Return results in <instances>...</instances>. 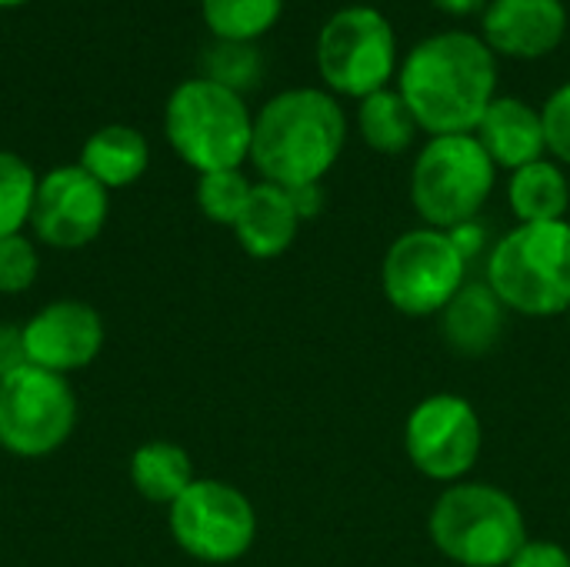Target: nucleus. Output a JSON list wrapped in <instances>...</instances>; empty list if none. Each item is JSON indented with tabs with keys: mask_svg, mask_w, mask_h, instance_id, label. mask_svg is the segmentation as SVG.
<instances>
[{
	"mask_svg": "<svg viewBox=\"0 0 570 567\" xmlns=\"http://www.w3.org/2000/svg\"><path fill=\"white\" fill-rule=\"evenodd\" d=\"M37 177L30 164L10 150H0V237L20 234L30 221Z\"/></svg>",
	"mask_w": 570,
	"mask_h": 567,
	"instance_id": "23",
	"label": "nucleus"
},
{
	"mask_svg": "<svg viewBox=\"0 0 570 567\" xmlns=\"http://www.w3.org/2000/svg\"><path fill=\"white\" fill-rule=\"evenodd\" d=\"M77 428V394L63 374L23 364L0 378V448L17 458H47Z\"/></svg>",
	"mask_w": 570,
	"mask_h": 567,
	"instance_id": "8",
	"label": "nucleus"
},
{
	"mask_svg": "<svg viewBox=\"0 0 570 567\" xmlns=\"http://www.w3.org/2000/svg\"><path fill=\"white\" fill-rule=\"evenodd\" d=\"M508 204L518 217V224H551L564 221L570 207V184L561 164L541 157L508 180Z\"/></svg>",
	"mask_w": 570,
	"mask_h": 567,
	"instance_id": "19",
	"label": "nucleus"
},
{
	"mask_svg": "<svg viewBox=\"0 0 570 567\" xmlns=\"http://www.w3.org/2000/svg\"><path fill=\"white\" fill-rule=\"evenodd\" d=\"M431 545L461 567H508L528 545V521L514 495L488 481L448 485L428 515Z\"/></svg>",
	"mask_w": 570,
	"mask_h": 567,
	"instance_id": "3",
	"label": "nucleus"
},
{
	"mask_svg": "<svg viewBox=\"0 0 570 567\" xmlns=\"http://www.w3.org/2000/svg\"><path fill=\"white\" fill-rule=\"evenodd\" d=\"M107 211V187L97 184L80 164H63L37 180L30 224L43 244L77 251L104 231Z\"/></svg>",
	"mask_w": 570,
	"mask_h": 567,
	"instance_id": "12",
	"label": "nucleus"
},
{
	"mask_svg": "<svg viewBox=\"0 0 570 567\" xmlns=\"http://www.w3.org/2000/svg\"><path fill=\"white\" fill-rule=\"evenodd\" d=\"M27 361V344H23V328L17 324H0V378L20 371Z\"/></svg>",
	"mask_w": 570,
	"mask_h": 567,
	"instance_id": "29",
	"label": "nucleus"
},
{
	"mask_svg": "<svg viewBox=\"0 0 570 567\" xmlns=\"http://www.w3.org/2000/svg\"><path fill=\"white\" fill-rule=\"evenodd\" d=\"M250 190H254V184L240 174V167L237 170H210V174H200V180H197V207L207 221L234 227L240 211L247 207Z\"/></svg>",
	"mask_w": 570,
	"mask_h": 567,
	"instance_id": "24",
	"label": "nucleus"
},
{
	"mask_svg": "<svg viewBox=\"0 0 570 567\" xmlns=\"http://www.w3.org/2000/svg\"><path fill=\"white\" fill-rule=\"evenodd\" d=\"M200 10L217 40L250 43L281 20L284 0H200Z\"/></svg>",
	"mask_w": 570,
	"mask_h": 567,
	"instance_id": "22",
	"label": "nucleus"
},
{
	"mask_svg": "<svg viewBox=\"0 0 570 567\" xmlns=\"http://www.w3.org/2000/svg\"><path fill=\"white\" fill-rule=\"evenodd\" d=\"M23 344L33 368L53 374L80 371L104 348V317L83 301H53L23 324Z\"/></svg>",
	"mask_w": 570,
	"mask_h": 567,
	"instance_id": "13",
	"label": "nucleus"
},
{
	"mask_svg": "<svg viewBox=\"0 0 570 567\" xmlns=\"http://www.w3.org/2000/svg\"><path fill=\"white\" fill-rule=\"evenodd\" d=\"M317 70L331 94L371 97L397 74V37L391 20L367 3L327 17L317 33Z\"/></svg>",
	"mask_w": 570,
	"mask_h": 567,
	"instance_id": "7",
	"label": "nucleus"
},
{
	"mask_svg": "<svg viewBox=\"0 0 570 567\" xmlns=\"http://www.w3.org/2000/svg\"><path fill=\"white\" fill-rule=\"evenodd\" d=\"M40 271L37 247L23 234L0 237V294H23Z\"/></svg>",
	"mask_w": 570,
	"mask_h": 567,
	"instance_id": "26",
	"label": "nucleus"
},
{
	"mask_svg": "<svg viewBox=\"0 0 570 567\" xmlns=\"http://www.w3.org/2000/svg\"><path fill=\"white\" fill-rule=\"evenodd\" d=\"M494 50L468 30H441L411 47L397 67V94L431 137L474 134L498 97Z\"/></svg>",
	"mask_w": 570,
	"mask_h": 567,
	"instance_id": "1",
	"label": "nucleus"
},
{
	"mask_svg": "<svg viewBox=\"0 0 570 567\" xmlns=\"http://www.w3.org/2000/svg\"><path fill=\"white\" fill-rule=\"evenodd\" d=\"M164 130L177 157L194 170H237L250 157L254 117L237 90L194 77L170 94Z\"/></svg>",
	"mask_w": 570,
	"mask_h": 567,
	"instance_id": "5",
	"label": "nucleus"
},
{
	"mask_svg": "<svg viewBox=\"0 0 570 567\" xmlns=\"http://www.w3.org/2000/svg\"><path fill=\"white\" fill-rule=\"evenodd\" d=\"M347 140V117L331 90L294 87L271 97L254 117L250 160L267 184H321Z\"/></svg>",
	"mask_w": 570,
	"mask_h": 567,
	"instance_id": "2",
	"label": "nucleus"
},
{
	"mask_svg": "<svg viewBox=\"0 0 570 567\" xmlns=\"http://www.w3.org/2000/svg\"><path fill=\"white\" fill-rule=\"evenodd\" d=\"M167 525L177 548L204 565H230L244 558L257 538V511L250 498L214 478H197L170 505Z\"/></svg>",
	"mask_w": 570,
	"mask_h": 567,
	"instance_id": "10",
	"label": "nucleus"
},
{
	"mask_svg": "<svg viewBox=\"0 0 570 567\" xmlns=\"http://www.w3.org/2000/svg\"><path fill=\"white\" fill-rule=\"evenodd\" d=\"M150 164V147L140 130L110 124L87 137L80 150V167L107 190L134 184Z\"/></svg>",
	"mask_w": 570,
	"mask_h": 567,
	"instance_id": "18",
	"label": "nucleus"
},
{
	"mask_svg": "<svg viewBox=\"0 0 570 567\" xmlns=\"http://www.w3.org/2000/svg\"><path fill=\"white\" fill-rule=\"evenodd\" d=\"M568 328H570V311H568Z\"/></svg>",
	"mask_w": 570,
	"mask_h": 567,
	"instance_id": "34",
	"label": "nucleus"
},
{
	"mask_svg": "<svg viewBox=\"0 0 570 567\" xmlns=\"http://www.w3.org/2000/svg\"><path fill=\"white\" fill-rule=\"evenodd\" d=\"M17 3H23V0H0V7H17Z\"/></svg>",
	"mask_w": 570,
	"mask_h": 567,
	"instance_id": "33",
	"label": "nucleus"
},
{
	"mask_svg": "<svg viewBox=\"0 0 570 567\" xmlns=\"http://www.w3.org/2000/svg\"><path fill=\"white\" fill-rule=\"evenodd\" d=\"M438 10L451 13V17H471V13H484V7L491 0H431Z\"/></svg>",
	"mask_w": 570,
	"mask_h": 567,
	"instance_id": "32",
	"label": "nucleus"
},
{
	"mask_svg": "<svg viewBox=\"0 0 570 567\" xmlns=\"http://www.w3.org/2000/svg\"><path fill=\"white\" fill-rule=\"evenodd\" d=\"M504 314L508 307L498 301V294L488 284H464L451 304L441 311L444 341L461 358H484L498 348L504 334Z\"/></svg>",
	"mask_w": 570,
	"mask_h": 567,
	"instance_id": "17",
	"label": "nucleus"
},
{
	"mask_svg": "<svg viewBox=\"0 0 570 567\" xmlns=\"http://www.w3.org/2000/svg\"><path fill=\"white\" fill-rule=\"evenodd\" d=\"M301 217L291 204V194L277 184H254L247 207L240 211L234 234L237 244L244 247V254L257 257V261H274L281 254L291 251V244L297 241L301 231Z\"/></svg>",
	"mask_w": 570,
	"mask_h": 567,
	"instance_id": "16",
	"label": "nucleus"
},
{
	"mask_svg": "<svg viewBox=\"0 0 570 567\" xmlns=\"http://www.w3.org/2000/svg\"><path fill=\"white\" fill-rule=\"evenodd\" d=\"M508 567H570V555L558 541H531L514 555Z\"/></svg>",
	"mask_w": 570,
	"mask_h": 567,
	"instance_id": "28",
	"label": "nucleus"
},
{
	"mask_svg": "<svg viewBox=\"0 0 570 567\" xmlns=\"http://www.w3.org/2000/svg\"><path fill=\"white\" fill-rule=\"evenodd\" d=\"M284 190L291 194V204H294L301 221H314L327 204V194L321 184H301V187H284Z\"/></svg>",
	"mask_w": 570,
	"mask_h": 567,
	"instance_id": "30",
	"label": "nucleus"
},
{
	"mask_svg": "<svg viewBox=\"0 0 570 567\" xmlns=\"http://www.w3.org/2000/svg\"><path fill=\"white\" fill-rule=\"evenodd\" d=\"M474 137L488 150L494 167H504L511 174L541 160L548 150L541 110H534L521 97H494L491 107L484 110Z\"/></svg>",
	"mask_w": 570,
	"mask_h": 567,
	"instance_id": "15",
	"label": "nucleus"
},
{
	"mask_svg": "<svg viewBox=\"0 0 570 567\" xmlns=\"http://www.w3.org/2000/svg\"><path fill=\"white\" fill-rule=\"evenodd\" d=\"M568 37L564 0H491L481 13V40L504 57L538 60Z\"/></svg>",
	"mask_w": 570,
	"mask_h": 567,
	"instance_id": "14",
	"label": "nucleus"
},
{
	"mask_svg": "<svg viewBox=\"0 0 570 567\" xmlns=\"http://www.w3.org/2000/svg\"><path fill=\"white\" fill-rule=\"evenodd\" d=\"M498 167L474 134L431 137L411 167V204L424 227L454 231L481 214Z\"/></svg>",
	"mask_w": 570,
	"mask_h": 567,
	"instance_id": "6",
	"label": "nucleus"
},
{
	"mask_svg": "<svg viewBox=\"0 0 570 567\" xmlns=\"http://www.w3.org/2000/svg\"><path fill=\"white\" fill-rule=\"evenodd\" d=\"M484 448V428L474 404L461 394L424 398L404 424L407 461L438 485L464 481Z\"/></svg>",
	"mask_w": 570,
	"mask_h": 567,
	"instance_id": "11",
	"label": "nucleus"
},
{
	"mask_svg": "<svg viewBox=\"0 0 570 567\" xmlns=\"http://www.w3.org/2000/svg\"><path fill=\"white\" fill-rule=\"evenodd\" d=\"M204 63H207V80H214L227 90H237V94L254 87L261 77V57L250 43L217 40Z\"/></svg>",
	"mask_w": 570,
	"mask_h": 567,
	"instance_id": "25",
	"label": "nucleus"
},
{
	"mask_svg": "<svg viewBox=\"0 0 570 567\" xmlns=\"http://www.w3.org/2000/svg\"><path fill=\"white\" fill-rule=\"evenodd\" d=\"M448 234H451V241L458 244V251L464 254V261H471L474 254L484 251V231H481V224H474V221H468V224H461V227H454V231H448Z\"/></svg>",
	"mask_w": 570,
	"mask_h": 567,
	"instance_id": "31",
	"label": "nucleus"
},
{
	"mask_svg": "<svg viewBox=\"0 0 570 567\" xmlns=\"http://www.w3.org/2000/svg\"><path fill=\"white\" fill-rule=\"evenodd\" d=\"M130 481L140 498L154 505H174L197 478L190 454L170 441H147L130 454Z\"/></svg>",
	"mask_w": 570,
	"mask_h": 567,
	"instance_id": "20",
	"label": "nucleus"
},
{
	"mask_svg": "<svg viewBox=\"0 0 570 567\" xmlns=\"http://www.w3.org/2000/svg\"><path fill=\"white\" fill-rule=\"evenodd\" d=\"M464 274L468 261L448 231L414 227L387 247L381 264V287L394 311L407 317H431L441 314L468 284Z\"/></svg>",
	"mask_w": 570,
	"mask_h": 567,
	"instance_id": "9",
	"label": "nucleus"
},
{
	"mask_svg": "<svg viewBox=\"0 0 570 567\" xmlns=\"http://www.w3.org/2000/svg\"><path fill=\"white\" fill-rule=\"evenodd\" d=\"M541 120H544V144L548 150L554 154L558 164H568L570 167V84H561L544 110H541Z\"/></svg>",
	"mask_w": 570,
	"mask_h": 567,
	"instance_id": "27",
	"label": "nucleus"
},
{
	"mask_svg": "<svg viewBox=\"0 0 570 567\" xmlns=\"http://www.w3.org/2000/svg\"><path fill=\"white\" fill-rule=\"evenodd\" d=\"M488 287L508 311L558 317L570 311V224H518L488 257Z\"/></svg>",
	"mask_w": 570,
	"mask_h": 567,
	"instance_id": "4",
	"label": "nucleus"
},
{
	"mask_svg": "<svg viewBox=\"0 0 570 567\" xmlns=\"http://www.w3.org/2000/svg\"><path fill=\"white\" fill-rule=\"evenodd\" d=\"M357 130L364 137V144L377 154L397 157L404 154L414 137H417V120L411 114V107L404 104V97L391 87L371 94L361 100L357 107Z\"/></svg>",
	"mask_w": 570,
	"mask_h": 567,
	"instance_id": "21",
	"label": "nucleus"
}]
</instances>
